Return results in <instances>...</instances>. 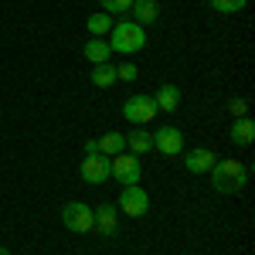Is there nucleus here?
I'll return each mask as SVG.
<instances>
[{"instance_id": "f3484780", "label": "nucleus", "mask_w": 255, "mask_h": 255, "mask_svg": "<svg viewBox=\"0 0 255 255\" xmlns=\"http://www.w3.org/2000/svg\"><path fill=\"white\" fill-rule=\"evenodd\" d=\"M92 85L96 89H109V85H116V68L109 65V61H102L92 68Z\"/></svg>"}, {"instance_id": "412c9836", "label": "nucleus", "mask_w": 255, "mask_h": 255, "mask_svg": "<svg viewBox=\"0 0 255 255\" xmlns=\"http://www.w3.org/2000/svg\"><path fill=\"white\" fill-rule=\"evenodd\" d=\"M102 7H106V14H126L133 7V0H102Z\"/></svg>"}, {"instance_id": "6e6552de", "label": "nucleus", "mask_w": 255, "mask_h": 255, "mask_svg": "<svg viewBox=\"0 0 255 255\" xmlns=\"http://www.w3.org/2000/svg\"><path fill=\"white\" fill-rule=\"evenodd\" d=\"M113 170H109V157H85L82 160V180L85 184H102V180H109Z\"/></svg>"}, {"instance_id": "dca6fc26", "label": "nucleus", "mask_w": 255, "mask_h": 255, "mask_svg": "<svg viewBox=\"0 0 255 255\" xmlns=\"http://www.w3.org/2000/svg\"><path fill=\"white\" fill-rule=\"evenodd\" d=\"M109 41H102V38H92L89 44H85V58L92 61V65H102V61H109Z\"/></svg>"}, {"instance_id": "a211bd4d", "label": "nucleus", "mask_w": 255, "mask_h": 255, "mask_svg": "<svg viewBox=\"0 0 255 255\" xmlns=\"http://www.w3.org/2000/svg\"><path fill=\"white\" fill-rule=\"evenodd\" d=\"M85 24H89L92 38H102V34H109V31H113V17H109V14H92Z\"/></svg>"}, {"instance_id": "ddd939ff", "label": "nucleus", "mask_w": 255, "mask_h": 255, "mask_svg": "<svg viewBox=\"0 0 255 255\" xmlns=\"http://www.w3.org/2000/svg\"><path fill=\"white\" fill-rule=\"evenodd\" d=\"M126 146H129L133 157H143V153L153 150V133H146V129H133V133L126 136Z\"/></svg>"}, {"instance_id": "7ed1b4c3", "label": "nucleus", "mask_w": 255, "mask_h": 255, "mask_svg": "<svg viewBox=\"0 0 255 255\" xmlns=\"http://www.w3.org/2000/svg\"><path fill=\"white\" fill-rule=\"evenodd\" d=\"M61 225L68 228V232H92L96 228V215H92V208L89 204H82V201H68L65 208H61Z\"/></svg>"}, {"instance_id": "0eeeda50", "label": "nucleus", "mask_w": 255, "mask_h": 255, "mask_svg": "<svg viewBox=\"0 0 255 255\" xmlns=\"http://www.w3.org/2000/svg\"><path fill=\"white\" fill-rule=\"evenodd\" d=\"M153 150H160L163 157H177V153L184 150L180 129H177V126H160L157 133H153Z\"/></svg>"}, {"instance_id": "4be33fe9", "label": "nucleus", "mask_w": 255, "mask_h": 255, "mask_svg": "<svg viewBox=\"0 0 255 255\" xmlns=\"http://www.w3.org/2000/svg\"><path fill=\"white\" fill-rule=\"evenodd\" d=\"M245 109H249V106H245V99H232V102H228V113H232L235 119L245 116Z\"/></svg>"}, {"instance_id": "aec40b11", "label": "nucleus", "mask_w": 255, "mask_h": 255, "mask_svg": "<svg viewBox=\"0 0 255 255\" xmlns=\"http://www.w3.org/2000/svg\"><path fill=\"white\" fill-rule=\"evenodd\" d=\"M136 79H139V72H136L133 61H126V65H119V68H116V82H136Z\"/></svg>"}, {"instance_id": "f8f14e48", "label": "nucleus", "mask_w": 255, "mask_h": 255, "mask_svg": "<svg viewBox=\"0 0 255 255\" xmlns=\"http://www.w3.org/2000/svg\"><path fill=\"white\" fill-rule=\"evenodd\" d=\"M160 113H174L177 106H180V89H177L174 82H167V85H160V92L153 96Z\"/></svg>"}, {"instance_id": "f03ea898", "label": "nucleus", "mask_w": 255, "mask_h": 255, "mask_svg": "<svg viewBox=\"0 0 255 255\" xmlns=\"http://www.w3.org/2000/svg\"><path fill=\"white\" fill-rule=\"evenodd\" d=\"M143 44H146V34H143L139 24H133V20H119V24H113V31H109V51L136 55V51H143Z\"/></svg>"}, {"instance_id": "9d476101", "label": "nucleus", "mask_w": 255, "mask_h": 255, "mask_svg": "<svg viewBox=\"0 0 255 255\" xmlns=\"http://www.w3.org/2000/svg\"><path fill=\"white\" fill-rule=\"evenodd\" d=\"M184 167H187L191 174H208V170L215 167V153H211V150H204V146L187 150V153H184Z\"/></svg>"}, {"instance_id": "f257e3e1", "label": "nucleus", "mask_w": 255, "mask_h": 255, "mask_svg": "<svg viewBox=\"0 0 255 255\" xmlns=\"http://www.w3.org/2000/svg\"><path fill=\"white\" fill-rule=\"evenodd\" d=\"M245 180H249L245 163H238V160H215V167H211V184H215V191L235 194V191L245 187Z\"/></svg>"}, {"instance_id": "4468645a", "label": "nucleus", "mask_w": 255, "mask_h": 255, "mask_svg": "<svg viewBox=\"0 0 255 255\" xmlns=\"http://www.w3.org/2000/svg\"><path fill=\"white\" fill-rule=\"evenodd\" d=\"M252 139H255V123L249 116L235 119V126H232V143H235V146H249Z\"/></svg>"}, {"instance_id": "423d86ee", "label": "nucleus", "mask_w": 255, "mask_h": 255, "mask_svg": "<svg viewBox=\"0 0 255 255\" xmlns=\"http://www.w3.org/2000/svg\"><path fill=\"white\" fill-rule=\"evenodd\" d=\"M109 170H113V177H116L119 184H136L139 180V160L126 157V150H123L116 157H109Z\"/></svg>"}, {"instance_id": "9b49d317", "label": "nucleus", "mask_w": 255, "mask_h": 255, "mask_svg": "<svg viewBox=\"0 0 255 255\" xmlns=\"http://www.w3.org/2000/svg\"><path fill=\"white\" fill-rule=\"evenodd\" d=\"M129 14H133V24H153L160 17V7L157 0H133V7H129Z\"/></svg>"}, {"instance_id": "2eb2a0df", "label": "nucleus", "mask_w": 255, "mask_h": 255, "mask_svg": "<svg viewBox=\"0 0 255 255\" xmlns=\"http://www.w3.org/2000/svg\"><path fill=\"white\" fill-rule=\"evenodd\" d=\"M96 146H99L102 157H116V153L126 150V136H123V133H106V136L96 139Z\"/></svg>"}, {"instance_id": "6ab92c4d", "label": "nucleus", "mask_w": 255, "mask_h": 255, "mask_svg": "<svg viewBox=\"0 0 255 255\" xmlns=\"http://www.w3.org/2000/svg\"><path fill=\"white\" fill-rule=\"evenodd\" d=\"M245 3H249V0H211V7H215L218 14H238Z\"/></svg>"}, {"instance_id": "39448f33", "label": "nucleus", "mask_w": 255, "mask_h": 255, "mask_svg": "<svg viewBox=\"0 0 255 255\" xmlns=\"http://www.w3.org/2000/svg\"><path fill=\"white\" fill-rule=\"evenodd\" d=\"M119 211L126 218H143L150 211V194L139 187V184H123V194H119Z\"/></svg>"}, {"instance_id": "20e7f679", "label": "nucleus", "mask_w": 255, "mask_h": 255, "mask_svg": "<svg viewBox=\"0 0 255 255\" xmlns=\"http://www.w3.org/2000/svg\"><path fill=\"white\" fill-rule=\"evenodd\" d=\"M157 102H153V96H133L123 102V116H126V123H133V126H146V123H153V116H157Z\"/></svg>"}, {"instance_id": "5701e85b", "label": "nucleus", "mask_w": 255, "mask_h": 255, "mask_svg": "<svg viewBox=\"0 0 255 255\" xmlns=\"http://www.w3.org/2000/svg\"><path fill=\"white\" fill-rule=\"evenodd\" d=\"M0 255H10V249H3V245H0Z\"/></svg>"}, {"instance_id": "1a4fd4ad", "label": "nucleus", "mask_w": 255, "mask_h": 255, "mask_svg": "<svg viewBox=\"0 0 255 255\" xmlns=\"http://www.w3.org/2000/svg\"><path fill=\"white\" fill-rule=\"evenodd\" d=\"M96 215V228H99V235H106V238H113L119 232V208L116 204H99V211H92Z\"/></svg>"}]
</instances>
